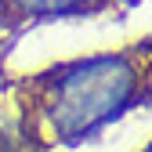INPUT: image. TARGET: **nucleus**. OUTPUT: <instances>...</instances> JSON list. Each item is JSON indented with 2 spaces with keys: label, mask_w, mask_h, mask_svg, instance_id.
I'll return each mask as SVG.
<instances>
[{
  "label": "nucleus",
  "mask_w": 152,
  "mask_h": 152,
  "mask_svg": "<svg viewBox=\"0 0 152 152\" xmlns=\"http://www.w3.org/2000/svg\"><path fill=\"white\" fill-rule=\"evenodd\" d=\"M148 102V47L51 62L15 87L26 134L47 148H83Z\"/></svg>",
  "instance_id": "obj_1"
},
{
  "label": "nucleus",
  "mask_w": 152,
  "mask_h": 152,
  "mask_svg": "<svg viewBox=\"0 0 152 152\" xmlns=\"http://www.w3.org/2000/svg\"><path fill=\"white\" fill-rule=\"evenodd\" d=\"M116 0H0V29L22 33L33 26L72 22V18H94L109 11Z\"/></svg>",
  "instance_id": "obj_2"
}]
</instances>
